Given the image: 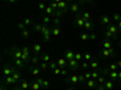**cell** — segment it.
Segmentation results:
<instances>
[{"mask_svg":"<svg viewBox=\"0 0 121 90\" xmlns=\"http://www.w3.org/2000/svg\"><path fill=\"white\" fill-rule=\"evenodd\" d=\"M10 55H11L15 60H18L21 58L23 52H22V49H19L18 46H12L11 49H10Z\"/></svg>","mask_w":121,"mask_h":90,"instance_id":"6da1fadb","label":"cell"},{"mask_svg":"<svg viewBox=\"0 0 121 90\" xmlns=\"http://www.w3.org/2000/svg\"><path fill=\"white\" fill-rule=\"evenodd\" d=\"M99 57H116V52L114 51V49H102V51L99 54Z\"/></svg>","mask_w":121,"mask_h":90,"instance_id":"7a4b0ae2","label":"cell"},{"mask_svg":"<svg viewBox=\"0 0 121 90\" xmlns=\"http://www.w3.org/2000/svg\"><path fill=\"white\" fill-rule=\"evenodd\" d=\"M85 19L82 18V16H81V12L80 14H78V15H75V18H74V24L78 27V28H84V26H85Z\"/></svg>","mask_w":121,"mask_h":90,"instance_id":"3957f363","label":"cell"},{"mask_svg":"<svg viewBox=\"0 0 121 90\" xmlns=\"http://www.w3.org/2000/svg\"><path fill=\"white\" fill-rule=\"evenodd\" d=\"M41 33L44 35V40L45 42H50V40H51V28H48V27H46V26L43 24Z\"/></svg>","mask_w":121,"mask_h":90,"instance_id":"277c9868","label":"cell"},{"mask_svg":"<svg viewBox=\"0 0 121 90\" xmlns=\"http://www.w3.org/2000/svg\"><path fill=\"white\" fill-rule=\"evenodd\" d=\"M69 11L73 12V14H80V5L78 3H73V1H69Z\"/></svg>","mask_w":121,"mask_h":90,"instance_id":"5b68a950","label":"cell"},{"mask_svg":"<svg viewBox=\"0 0 121 90\" xmlns=\"http://www.w3.org/2000/svg\"><path fill=\"white\" fill-rule=\"evenodd\" d=\"M68 67L69 69H72V71H78V69H80V66L79 65V61H76V60H72V61H68Z\"/></svg>","mask_w":121,"mask_h":90,"instance_id":"8992f818","label":"cell"},{"mask_svg":"<svg viewBox=\"0 0 121 90\" xmlns=\"http://www.w3.org/2000/svg\"><path fill=\"white\" fill-rule=\"evenodd\" d=\"M64 58L67 60V61H72V60L75 58V52L72 49H67L64 51Z\"/></svg>","mask_w":121,"mask_h":90,"instance_id":"52a82bcc","label":"cell"},{"mask_svg":"<svg viewBox=\"0 0 121 90\" xmlns=\"http://www.w3.org/2000/svg\"><path fill=\"white\" fill-rule=\"evenodd\" d=\"M104 38L105 39H108V40H114V42H119V35H114V34H112L109 31H104Z\"/></svg>","mask_w":121,"mask_h":90,"instance_id":"ba28073f","label":"cell"},{"mask_svg":"<svg viewBox=\"0 0 121 90\" xmlns=\"http://www.w3.org/2000/svg\"><path fill=\"white\" fill-rule=\"evenodd\" d=\"M65 81H67V83H69V84H74V85H76V84H79V76L74 74V76L67 77Z\"/></svg>","mask_w":121,"mask_h":90,"instance_id":"9c48e42d","label":"cell"},{"mask_svg":"<svg viewBox=\"0 0 121 90\" xmlns=\"http://www.w3.org/2000/svg\"><path fill=\"white\" fill-rule=\"evenodd\" d=\"M107 31H109L110 33L114 34V35H119V33H120V31H119V28H117L116 24H109L108 28H107Z\"/></svg>","mask_w":121,"mask_h":90,"instance_id":"30bf717a","label":"cell"},{"mask_svg":"<svg viewBox=\"0 0 121 90\" xmlns=\"http://www.w3.org/2000/svg\"><path fill=\"white\" fill-rule=\"evenodd\" d=\"M13 71H15V68H13L12 66H10V65H5V67H4V76H5V77L12 76Z\"/></svg>","mask_w":121,"mask_h":90,"instance_id":"8fae6325","label":"cell"},{"mask_svg":"<svg viewBox=\"0 0 121 90\" xmlns=\"http://www.w3.org/2000/svg\"><path fill=\"white\" fill-rule=\"evenodd\" d=\"M57 65H58V67L59 68H62V69H64L67 66H68V61L64 58V57H62V58H58L57 60Z\"/></svg>","mask_w":121,"mask_h":90,"instance_id":"7c38bea8","label":"cell"},{"mask_svg":"<svg viewBox=\"0 0 121 90\" xmlns=\"http://www.w3.org/2000/svg\"><path fill=\"white\" fill-rule=\"evenodd\" d=\"M108 78L110 79V81H113V82L117 81V78H119V71H112V72L108 74Z\"/></svg>","mask_w":121,"mask_h":90,"instance_id":"4fadbf2b","label":"cell"},{"mask_svg":"<svg viewBox=\"0 0 121 90\" xmlns=\"http://www.w3.org/2000/svg\"><path fill=\"white\" fill-rule=\"evenodd\" d=\"M4 83H5V84H7V85H15L17 82L13 79V77H12V76H9V77H5Z\"/></svg>","mask_w":121,"mask_h":90,"instance_id":"5bb4252c","label":"cell"},{"mask_svg":"<svg viewBox=\"0 0 121 90\" xmlns=\"http://www.w3.org/2000/svg\"><path fill=\"white\" fill-rule=\"evenodd\" d=\"M84 28H85V31L92 32V29L95 28V24H93V22H92V21H86V22H85V26H84Z\"/></svg>","mask_w":121,"mask_h":90,"instance_id":"9a60e30c","label":"cell"},{"mask_svg":"<svg viewBox=\"0 0 121 90\" xmlns=\"http://www.w3.org/2000/svg\"><path fill=\"white\" fill-rule=\"evenodd\" d=\"M15 66H16L17 68H24V67L27 66V63H26L24 61H22L21 58H18V60H15Z\"/></svg>","mask_w":121,"mask_h":90,"instance_id":"2e32d148","label":"cell"},{"mask_svg":"<svg viewBox=\"0 0 121 90\" xmlns=\"http://www.w3.org/2000/svg\"><path fill=\"white\" fill-rule=\"evenodd\" d=\"M97 85H98V83H97V81H95V79H88V81L86 82V86L87 88H95L96 89Z\"/></svg>","mask_w":121,"mask_h":90,"instance_id":"e0dca14e","label":"cell"},{"mask_svg":"<svg viewBox=\"0 0 121 90\" xmlns=\"http://www.w3.org/2000/svg\"><path fill=\"white\" fill-rule=\"evenodd\" d=\"M18 86H19V89H21V90H27L28 88H30V85H29V83L27 81H21V82H19V84H18Z\"/></svg>","mask_w":121,"mask_h":90,"instance_id":"ac0fdd59","label":"cell"},{"mask_svg":"<svg viewBox=\"0 0 121 90\" xmlns=\"http://www.w3.org/2000/svg\"><path fill=\"white\" fill-rule=\"evenodd\" d=\"M104 86L107 90H114V82L110 81V79H107V82L104 83Z\"/></svg>","mask_w":121,"mask_h":90,"instance_id":"d6986e66","label":"cell"},{"mask_svg":"<svg viewBox=\"0 0 121 90\" xmlns=\"http://www.w3.org/2000/svg\"><path fill=\"white\" fill-rule=\"evenodd\" d=\"M99 22L102 23L103 26H109V23H110V18L108 17V16H102L99 18Z\"/></svg>","mask_w":121,"mask_h":90,"instance_id":"ffe728a7","label":"cell"},{"mask_svg":"<svg viewBox=\"0 0 121 90\" xmlns=\"http://www.w3.org/2000/svg\"><path fill=\"white\" fill-rule=\"evenodd\" d=\"M90 68H91V69H93V71L98 69V68H99V61H98V60H93V61H91V63H90Z\"/></svg>","mask_w":121,"mask_h":90,"instance_id":"44dd1931","label":"cell"},{"mask_svg":"<svg viewBox=\"0 0 121 90\" xmlns=\"http://www.w3.org/2000/svg\"><path fill=\"white\" fill-rule=\"evenodd\" d=\"M40 60H41L43 62H45V63H50V62L52 61L48 54H44V55H41V56H40Z\"/></svg>","mask_w":121,"mask_h":90,"instance_id":"7402d4cb","label":"cell"},{"mask_svg":"<svg viewBox=\"0 0 121 90\" xmlns=\"http://www.w3.org/2000/svg\"><path fill=\"white\" fill-rule=\"evenodd\" d=\"M12 77H13V79H15L16 82H18V81H21L22 74H21V72H19V71H17V69L15 68V71H13V73H12Z\"/></svg>","mask_w":121,"mask_h":90,"instance_id":"603a6c76","label":"cell"},{"mask_svg":"<svg viewBox=\"0 0 121 90\" xmlns=\"http://www.w3.org/2000/svg\"><path fill=\"white\" fill-rule=\"evenodd\" d=\"M51 34H52L53 37H58V35L60 34V28H59V27H53V28H51Z\"/></svg>","mask_w":121,"mask_h":90,"instance_id":"cb8c5ba5","label":"cell"},{"mask_svg":"<svg viewBox=\"0 0 121 90\" xmlns=\"http://www.w3.org/2000/svg\"><path fill=\"white\" fill-rule=\"evenodd\" d=\"M29 71H30V73H32L33 76H39L40 68L39 67H29Z\"/></svg>","mask_w":121,"mask_h":90,"instance_id":"d4e9b609","label":"cell"},{"mask_svg":"<svg viewBox=\"0 0 121 90\" xmlns=\"http://www.w3.org/2000/svg\"><path fill=\"white\" fill-rule=\"evenodd\" d=\"M103 47L104 49H113V44L110 43V40H108V39H104L103 40Z\"/></svg>","mask_w":121,"mask_h":90,"instance_id":"484cf974","label":"cell"},{"mask_svg":"<svg viewBox=\"0 0 121 90\" xmlns=\"http://www.w3.org/2000/svg\"><path fill=\"white\" fill-rule=\"evenodd\" d=\"M81 16H82V18L85 19V21H91V18H92V16H91V14H90L88 11L81 12Z\"/></svg>","mask_w":121,"mask_h":90,"instance_id":"4316f807","label":"cell"},{"mask_svg":"<svg viewBox=\"0 0 121 90\" xmlns=\"http://www.w3.org/2000/svg\"><path fill=\"white\" fill-rule=\"evenodd\" d=\"M87 82V79L85 78V74H79V84L80 85H85Z\"/></svg>","mask_w":121,"mask_h":90,"instance_id":"83f0119b","label":"cell"},{"mask_svg":"<svg viewBox=\"0 0 121 90\" xmlns=\"http://www.w3.org/2000/svg\"><path fill=\"white\" fill-rule=\"evenodd\" d=\"M56 68H58V65H57V61H51L48 63V69H51V71L53 72Z\"/></svg>","mask_w":121,"mask_h":90,"instance_id":"f1b7e54d","label":"cell"},{"mask_svg":"<svg viewBox=\"0 0 121 90\" xmlns=\"http://www.w3.org/2000/svg\"><path fill=\"white\" fill-rule=\"evenodd\" d=\"M50 22H52V18L50 17V16H47V15H45V16L43 17V23H44V26L48 24Z\"/></svg>","mask_w":121,"mask_h":90,"instance_id":"f546056e","label":"cell"},{"mask_svg":"<svg viewBox=\"0 0 121 90\" xmlns=\"http://www.w3.org/2000/svg\"><path fill=\"white\" fill-rule=\"evenodd\" d=\"M45 12H46V15H47V16H53V14H55V10H53L51 6L48 5V6L46 7V10H45Z\"/></svg>","mask_w":121,"mask_h":90,"instance_id":"4dcf8cb0","label":"cell"},{"mask_svg":"<svg viewBox=\"0 0 121 90\" xmlns=\"http://www.w3.org/2000/svg\"><path fill=\"white\" fill-rule=\"evenodd\" d=\"M63 15H64L63 11H60V10H56L55 14H53V16H52V18H53V17H55V18H60Z\"/></svg>","mask_w":121,"mask_h":90,"instance_id":"1f68e13d","label":"cell"},{"mask_svg":"<svg viewBox=\"0 0 121 90\" xmlns=\"http://www.w3.org/2000/svg\"><path fill=\"white\" fill-rule=\"evenodd\" d=\"M107 82V78H105V76H103V74H100L99 77H98V79H97V83L98 84H104Z\"/></svg>","mask_w":121,"mask_h":90,"instance_id":"d6a6232c","label":"cell"},{"mask_svg":"<svg viewBox=\"0 0 121 90\" xmlns=\"http://www.w3.org/2000/svg\"><path fill=\"white\" fill-rule=\"evenodd\" d=\"M80 38H81V40H84V42L90 40V34L86 33V32H82L81 34H80Z\"/></svg>","mask_w":121,"mask_h":90,"instance_id":"836d02e7","label":"cell"},{"mask_svg":"<svg viewBox=\"0 0 121 90\" xmlns=\"http://www.w3.org/2000/svg\"><path fill=\"white\" fill-rule=\"evenodd\" d=\"M33 29H34L35 32H41V29H43V24L34 23V24H33Z\"/></svg>","mask_w":121,"mask_h":90,"instance_id":"e575fe53","label":"cell"},{"mask_svg":"<svg viewBox=\"0 0 121 90\" xmlns=\"http://www.w3.org/2000/svg\"><path fill=\"white\" fill-rule=\"evenodd\" d=\"M33 50H34L35 55H38L40 51H41V45H40V44H35V45L33 46Z\"/></svg>","mask_w":121,"mask_h":90,"instance_id":"d590c367","label":"cell"},{"mask_svg":"<svg viewBox=\"0 0 121 90\" xmlns=\"http://www.w3.org/2000/svg\"><path fill=\"white\" fill-rule=\"evenodd\" d=\"M39 61H40V57H39L38 55H35V56H33L32 58H30V62H32L33 65H38Z\"/></svg>","mask_w":121,"mask_h":90,"instance_id":"8d00e7d4","label":"cell"},{"mask_svg":"<svg viewBox=\"0 0 121 90\" xmlns=\"http://www.w3.org/2000/svg\"><path fill=\"white\" fill-rule=\"evenodd\" d=\"M91 73H92V79H95V81H97L98 77L100 76V72L98 71V69H96V71H92Z\"/></svg>","mask_w":121,"mask_h":90,"instance_id":"74e56055","label":"cell"},{"mask_svg":"<svg viewBox=\"0 0 121 90\" xmlns=\"http://www.w3.org/2000/svg\"><path fill=\"white\" fill-rule=\"evenodd\" d=\"M113 19H114V22H117V23H119V22L121 21V14H117V12L114 14V15H113Z\"/></svg>","mask_w":121,"mask_h":90,"instance_id":"f35d334b","label":"cell"},{"mask_svg":"<svg viewBox=\"0 0 121 90\" xmlns=\"http://www.w3.org/2000/svg\"><path fill=\"white\" fill-rule=\"evenodd\" d=\"M109 69H110V72H112V71H120L119 67H117V65H116V63H114V62L109 65Z\"/></svg>","mask_w":121,"mask_h":90,"instance_id":"ab89813d","label":"cell"},{"mask_svg":"<svg viewBox=\"0 0 121 90\" xmlns=\"http://www.w3.org/2000/svg\"><path fill=\"white\" fill-rule=\"evenodd\" d=\"M30 88H32V90H39L40 88H41V85H40L38 82H34L32 85H30Z\"/></svg>","mask_w":121,"mask_h":90,"instance_id":"60d3db41","label":"cell"},{"mask_svg":"<svg viewBox=\"0 0 121 90\" xmlns=\"http://www.w3.org/2000/svg\"><path fill=\"white\" fill-rule=\"evenodd\" d=\"M23 23H24V24H26V27L28 28L29 26H32V24H33V21H32L30 18H26V19H23Z\"/></svg>","mask_w":121,"mask_h":90,"instance_id":"b9f144b4","label":"cell"},{"mask_svg":"<svg viewBox=\"0 0 121 90\" xmlns=\"http://www.w3.org/2000/svg\"><path fill=\"white\" fill-rule=\"evenodd\" d=\"M40 69H43V71H47L48 69V63H45V62H41L40 63Z\"/></svg>","mask_w":121,"mask_h":90,"instance_id":"7bdbcfd3","label":"cell"},{"mask_svg":"<svg viewBox=\"0 0 121 90\" xmlns=\"http://www.w3.org/2000/svg\"><path fill=\"white\" fill-rule=\"evenodd\" d=\"M82 58H84V55L81 52H75V60L76 61H81Z\"/></svg>","mask_w":121,"mask_h":90,"instance_id":"ee69618b","label":"cell"},{"mask_svg":"<svg viewBox=\"0 0 121 90\" xmlns=\"http://www.w3.org/2000/svg\"><path fill=\"white\" fill-rule=\"evenodd\" d=\"M21 32H22V37H23V38H28V37H29V29H28V28L23 29V31H21Z\"/></svg>","mask_w":121,"mask_h":90,"instance_id":"f6af8a7d","label":"cell"},{"mask_svg":"<svg viewBox=\"0 0 121 90\" xmlns=\"http://www.w3.org/2000/svg\"><path fill=\"white\" fill-rule=\"evenodd\" d=\"M92 58H93V57H92V55L88 54V52H86V54L84 55V60H85V61H91Z\"/></svg>","mask_w":121,"mask_h":90,"instance_id":"bcb514c9","label":"cell"},{"mask_svg":"<svg viewBox=\"0 0 121 90\" xmlns=\"http://www.w3.org/2000/svg\"><path fill=\"white\" fill-rule=\"evenodd\" d=\"M38 7H39V10H44V11H45L47 6H46L45 3H39V4H38Z\"/></svg>","mask_w":121,"mask_h":90,"instance_id":"7dc6e473","label":"cell"},{"mask_svg":"<svg viewBox=\"0 0 121 90\" xmlns=\"http://www.w3.org/2000/svg\"><path fill=\"white\" fill-rule=\"evenodd\" d=\"M52 23L55 24V27H59V23H60V21H59V18H52Z\"/></svg>","mask_w":121,"mask_h":90,"instance_id":"c3c4849f","label":"cell"},{"mask_svg":"<svg viewBox=\"0 0 121 90\" xmlns=\"http://www.w3.org/2000/svg\"><path fill=\"white\" fill-rule=\"evenodd\" d=\"M21 49H22V52H23V54L29 55V47H28V46H23V47H21Z\"/></svg>","mask_w":121,"mask_h":90,"instance_id":"681fc988","label":"cell"},{"mask_svg":"<svg viewBox=\"0 0 121 90\" xmlns=\"http://www.w3.org/2000/svg\"><path fill=\"white\" fill-rule=\"evenodd\" d=\"M95 90H107V89H105L104 84H98V85L96 86V89H95Z\"/></svg>","mask_w":121,"mask_h":90,"instance_id":"f907efd6","label":"cell"},{"mask_svg":"<svg viewBox=\"0 0 121 90\" xmlns=\"http://www.w3.org/2000/svg\"><path fill=\"white\" fill-rule=\"evenodd\" d=\"M60 72H62V68L58 67V68H56L55 71H53V74H55V76H60Z\"/></svg>","mask_w":121,"mask_h":90,"instance_id":"816d5d0a","label":"cell"},{"mask_svg":"<svg viewBox=\"0 0 121 90\" xmlns=\"http://www.w3.org/2000/svg\"><path fill=\"white\" fill-rule=\"evenodd\" d=\"M17 27L19 28V29H21V31H23V29H26L27 27H26V24L23 23V22H19L18 24H17Z\"/></svg>","mask_w":121,"mask_h":90,"instance_id":"f5cc1de1","label":"cell"},{"mask_svg":"<svg viewBox=\"0 0 121 90\" xmlns=\"http://www.w3.org/2000/svg\"><path fill=\"white\" fill-rule=\"evenodd\" d=\"M96 38H97V35H96L93 32L90 33V40H96Z\"/></svg>","mask_w":121,"mask_h":90,"instance_id":"db71d44e","label":"cell"},{"mask_svg":"<svg viewBox=\"0 0 121 90\" xmlns=\"http://www.w3.org/2000/svg\"><path fill=\"white\" fill-rule=\"evenodd\" d=\"M81 68H84V69H88V68H90V63H87V62H84V63L81 65Z\"/></svg>","mask_w":121,"mask_h":90,"instance_id":"11a10c76","label":"cell"},{"mask_svg":"<svg viewBox=\"0 0 121 90\" xmlns=\"http://www.w3.org/2000/svg\"><path fill=\"white\" fill-rule=\"evenodd\" d=\"M60 76H63V77H67L68 76V69H62V72H60Z\"/></svg>","mask_w":121,"mask_h":90,"instance_id":"9f6ffc18","label":"cell"},{"mask_svg":"<svg viewBox=\"0 0 121 90\" xmlns=\"http://www.w3.org/2000/svg\"><path fill=\"white\" fill-rule=\"evenodd\" d=\"M43 88H46V89H48V88H50V83H48L47 81H44V83H43Z\"/></svg>","mask_w":121,"mask_h":90,"instance_id":"6f0895ef","label":"cell"},{"mask_svg":"<svg viewBox=\"0 0 121 90\" xmlns=\"http://www.w3.org/2000/svg\"><path fill=\"white\" fill-rule=\"evenodd\" d=\"M36 82H38L40 85H41V88H43V83H44V79H43V78H40V77L36 78Z\"/></svg>","mask_w":121,"mask_h":90,"instance_id":"680465c9","label":"cell"},{"mask_svg":"<svg viewBox=\"0 0 121 90\" xmlns=\"http://www.w3.org/2000/svg\"><path fill=\"white\" fill-rule=\"evenodd\" d=\"M116 65H117L119 69H120V71H121V60H117V61H116Z\"/></svg>","mask_w":121,"mask_h":90,"instance_id":"91938a15","label":"cell"},{"mask_svg":"<svg viewBox=\"0 0 121 90\" xmlns=\"http://www.w3.org/2000/svg\"><path fill=\"white\" fill-rule=\"evenodd\" d=\"M65 90H76V89H75L74 86H68V88H67Z\"/></svg>","mask_w":121,"mask_h":90,"instance_id":"94428289","label":"cell"},{"mask_svg":"<svg viewBox=\"0 0 121 90\" xmlns=\"http://www.w3.org/2000/svg\"><path fill=\"white\" fill-rule=\"evenodd\" d=\"M117 81L121 82V71H119V78H117Z\"/></svg>","mask_w":121,"mask_h":90,"instance_id":"6125c7cd","label":"cell"},{"mask_svg":"<svg viewBox=\"0 0 121 90\" xmlns=\"http://www.w3.org/2000/svg\"><path fill=\"white\" fill-rule=\"evenodd\" d=\"M11 90H21V89H19V86H18V85H16V86H15V88H12Z\"/></svg>","mask_w":121,"mask_h":90,"instance_id":"be15d7a7","label":"cell"},{"mask_svg":"<svg viewBox=\"0 0 121 90\" xmlns=\"http://www.w3.org/2000/svg\"><path fill=\"white\" fill-rule=\"evenodd\" d=\"M119 46L121 47V40H119Z\"/></svg>","mask_w":121,"mask_h":90,"instance_id":"e7e4bbea","label":"cell"},{"mask_svg":"<svg viewBox=\"0 0 121 90\" xmlns=\"http://www.w3.org/2000/svg\"><path fill=\"white\" fill-rule=\"evenodd\" d=\"M120 88H121V82H120Z\"/></svg>","mask_w":121,"mask_h":90,"instance_id":"03108f58","label":"cell"}]
</instances>
